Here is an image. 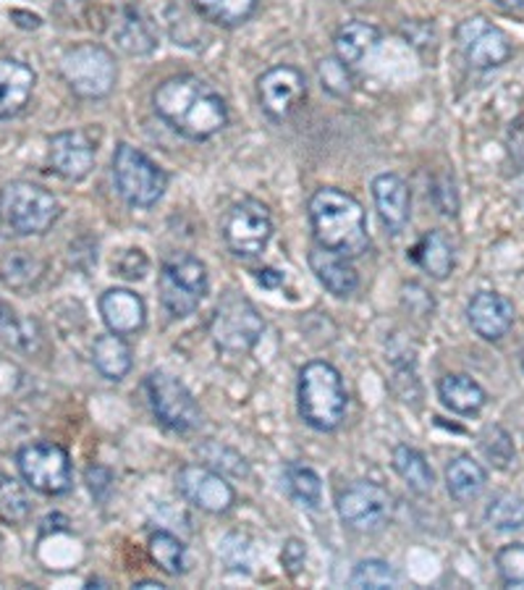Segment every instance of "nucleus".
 I'll return each mask as SVG.
<instances>
[{
	"label": "nucleus",
	"mask_w": 524,
	"mask_h": 590,
	"mask_svg": "<svg viewBox=\"0 0 524 590\" xmlns=\"http://www.w3.org/2000/svg\"><path fill=\"white\" fill-rule=\"evenodd\" d=\"M152 106L177 134L192 142H205L229 123V106L205 79L177 74L158 84Z\"/></svg>",
	"instance_id": "f257e3e1"
},
{
	"label": "nucleus",
	"mask_w": 524,
	"mask_h": 590,
	"mask_svg": "<svg viewBox=\"0 0 524 590\" xmlns=\"http://www.w3.org/2000/svg\"><path fill=\"white\" fill-rule=\"evenodd\" d=\"M310 226L315 242L325 250L344 254V258H360L367 252V218L362 202L354 194L336 187H320L310 197Z\"/></svg>",
	"instance_id": "f03ea898"
},
{
	"label": "nucleus",
	"mask_w": 524,
	"mask_h": 590,
	"mask_svg": "<svg viewBox=\"0 0 524 590\" xmlns=\"http://www.w3.org/2000/svg\"><path fill=\"white\" fill-rule=\"evenodd\" d=\"M61 218L53 192L32 181H11L0 189V234L42 237Z\"/></svg>",
	"instance_id": "7ed1b4c3"
},
{
	"label": "nucleus",
	"mask_w": 524,
	"mask_h": 590,
	"mask_svg": "<svg viewBox=\"0 0 524 590\" xmlns=\"http://www.w3.org/2000/svg\"><path fill=\"white\" fill-rule=\"evenodd\" d=\"M300 414L310 428L320 433L336 431L346 414V389L344 378L331 362L312 360L300 373Z\"/></svg>",
	"instance_id": "20e7f679"
},
{
	"label": "nucleus",
	"mask_w": 524,
	"mask_h": 590,
	"mask_svg": "<svg viewBox=\"0 0 524 590\" xmlns=\"http://www.w3.org/2000/svg\"><path fill=\"white\" fill-rule=\"evenodd\" d=\"M113 181L131 208L158 206L169 189V173L129 142H121L113 152Z\"/></svg>",
	"instance_id": "39448f33"
},
{
	"label": "nucleus",
	"mask_w": 524,
	"mask_h": 590,
	"mask_svg": "<svg viewBox=\"0 0 524 590\" xmlns=\"http://www.w3.org/2000/svg\"><path fill=\"white\" fill-rule=\"evenodd\" d=\"M61 77L69 90L84 100H103L113 92L119 66L108 48L98 42H82L69 48L61 58Z\"/></svg>",
	"instance_id": "423d86ee"
},
{
	"label": "nucleus",
	"mask_w": 524,
	"mask_h": 590,
	"mask_svg": "<svg viewBox=\"0 0 524 590\" xmlns=\"http://www.w3.org/2000/svg\"><path fill=\"white\" fill-rule=\"evenodd\" d=\"M210 289L205 262L189 252H173L158 276V291L163 308L173 318H187L200 308Z\"/></svg>",
	"instance_id": "0eeeda50"
},
{
	"label": "nucleus",
	"mask_w": 524,
	"mask_h": 590,
	"mask_svg": "<svg viewBox=\"0 0 524 590\" xmlns=\"http://www.w3.org/2000/svg\"><path fill=\"white\" fill-rule=\"evenodd\" d=\"M262 333H265V320L258 312V308L242 294L231 291L218 304L213 323H210V337L215 347L225 354H246L250 349L258 347Z\"/></svg>",
	"instance_id": "6e6552de"
},
{
	"label": "nucleus",
	"mask_w": 524,
	"mask_h": 590,
	"mask_svg": "<svg viewBox=\"0 0 524 590\" xmlns=\"http://www.w3.org/2000/svg\"><path fill=\"white\" fill-rule=\"evenodd\" d=\"M17 468L27 486L38 493H46V497H63L74 483L69 451L53 441H38L19 449Z\"/></svg>",
	"instance_id": "1a4fd4ad"
},
{
	"label": "nucleus",
	"mask_w": 524,
	"mask_h": 590,
	"mask_svg": "<svg viewBox=\"0 0 524 590\" xmlns=\"http://www.w3.org/2000/svg\"><path fill=\"white\" fill-rule=\"evenodd\" d=\"M221 237L225 247L239 258H258L265 252L273 237L271 210L260 200H242L225 210L221 221Z\"/></svg>",
	"instance_id": "9d476101"
},
{
	"label": "nucleus",
	"mask_w": 524,
	"mask_h": 590,
	"mask_svg": "<svg viewBox=\"0 0 524 590\" xmlns=\"http://www.w3.org/2000/svg\"><path fill=\"white\" fill-rule=\"evenodd\" d=\"M336 509L341 522L354 533H381L393 517V497L383 486L360 480L339 493Z\"/></svg>",
	"instance_id": "9b49d317"
},
{
	"label": "nucleus",
	"mask_w": 524,
	"mask_h": 590,
	"mask_svg": "<svg viewBox=\"0 0 524 590\" xmlns=\"http://www.w3.org/2000/svg\"><path fill=\"white\" fill-rule=\"evenodd\" d=\"M144 389H148L152 414L163 428H169L173 433H189L200 426V407H196L194 397L179 378L158 370V373L148 376Z\"/></svg>",
	"instance_id": "f8f14e48"
},
{
	"label": "nucleus",
	"mask_w": 524,
	"mask_h": 590,
	"mask_svg": "<svg viewBox=\"0 0 524 590\" xmlns=\"http://www.w3.org/2000/svg\"><path fill=\"white\" fill-rule=\"evenodd\" d=\"M456 46L462 50L464 61L477 71L498 69L514 53L508 34L485 17L464 19L456 27Z\"/></svg>",
	"instance_id": "ddd939ff"
},
{
	"label": "nucleus",
	"mask_w": 524,
	"mask_h": 590,
	"mask_svg": "<svg viewBox=\"0 0 524 590\" xmlns=\"http://www.w3.org/2000/svg\"><path fill=\"white\" fill-rule=\"evenodd\" d=\"M177 488L189 504L208 514H225L236 501L234 486L205 464H184L177 476Z\"/></svg>",
	"instance_id": "4468645a"
},
{
	"label": "nucleus",
	"mask_w": 524,
	"mask_h": 590,
	"mask_svg": "<svg viewBox=\"0 0 524 590\" xmlns=\"http://www.w3.org/2000/svg\"><path fill=\"white\" fill-rule=\"evenodd\" d=\"M260 106L271 119L286 121L308 98V79L296 66H273L258 79Z\"/></svg>",
	"instance_id": "2eb2a0df"
},
{
	"label": "nucleus",
	"mask_w": 524,
	"mask_h": 590,
	"mask_svg": "<svg viewBox=\"0 0 524 590\" xmlns=\"http://www.w3.org/2000/svg\"><path fill=\"white\" fill-rule=\"evenodd\" d=\"M50 169L66 181H82L94 169V144L84 131H58L48 144Z\"/></svg>",
	"instance_id": "dca6fc26"
},
{
	"label": "nucleus",
	"mask_w": 524,
	"mask_h": 590,
	"mask_svg": "<svg viewBox=\"0 0 524 590\" xmlns=\"http://www.w3.org/2000/svg\"><path fill=\"white\" fill-rule=\"evenodd\" d=\"M472 331L485 341H501L514 328L516 310L508 297L498 291H477L467 304Z\"/></svg>",
	"instance_id": "f3484780"
},
{
	"label": "nucleus",
	"mask_w": 524,
	"mask_h": 590,
	"mask_svg": "<svg viewBox=\"0 0 524 590\" xmlns=\"http://www.w3.org/2000/svg\"><path fill=\"white\" fill-rule=\"evenodd\" d=\"M373 202L381 223L391 234H402L412 216L410 184L399 173H381L373 179Z\"/></svg>",
	"instance_id": "a211bd4d"
},
{
	"label": "nucleus",
	"mask_w": 524,
	"mask_h": 590,
	"mask_svg": "<svg viewBox=\"0 0 524 590\" xmlns=\"http://www.w3.org/2000/svg\"><path fill=\"white\" fill-rule=\"evenodd\" d=\"M98 308L108 331L119 333V337H131V333L142 331L144 323H148V304L131 289L103 291Z\"/></svg>",
	"instance_id": "6ab92c4d"
},
{
	"label": "nucleus",
	"mask_w": 524,
	"mask_h": 590,
	"mask_svg": "<svg viewBox=\"0 0 524 590\" xmlns=\"http://www.w3.org/2000/svg\"><path fill=\"white\" fill-rule=\"evenodd\" d=\"M38 74L32 66L17 58H0V119H11L24 111L32 100Z\"/></svg>",
	"instance_id": "aec40b11"
},
{
	"label": "nucleus",
	"mask_w": 524,
	"mask_h": 590,
	"mask_svg": "<svg viewBox=\"0 0 524 590\" xmlns=\"http://www.w3.org/2000/svg\"><path fill=\"white\" fill-rule=\"evenodd\" d=\"M310 268L315 279L331 291L333 297H352L360 289V273L352 266V260L344 254L325 250V247H312L310 250Z\"/></svg>",
	"instance_id": "412c9836"
},
{
	"label": "nucleus",
	"mask_w": 524,
	"mask_h": 590,
	"mask_svg": "<svg viewBox=\"0 0 524 590\" xmlns=\"http://www.w3.org/2000/svg\"><path fill=\"white\" fill-rule=\"evenodd\" d=\"M439 397L443 407H449L451 412L464 414H477L487 404V391L480 386L475 378L464 373H449L439 381Z\"/></svg>",
	"instance_id": "4be33fe9"
},
{
	"label": "nucleus",
	"mask_w": 524,
	"mask_h": 590,
	"mask_svg": "<svg viewBox=\"0 0 524 590\" xmlns=\"http://www.w3.org/2000/svg\"><path fill=\"white\" fill-rule=\"evenodd\" d=\"M487 486V472L480 462L458 454L446 464V488L449 497L458 501V504H470V501L480 499V493L485 491Z\"/></svg>",
	"instance_id": "5701e85b"
},
{
	"label": "nucleus",
	"mask_w": 524,
	"mask_h": 590,
	"mask_svg": "<svg viewBox=\"0 0 524 590\" xmlns=\"http://www.w3.org/2000/svg\"><path fill=\"white\" fill-rule=\"evenodd\" d=\"M410 258L435 281H446L454 271V247L443 231L433 229L412 247Z\"/></svg>",
	"instance_id": "b1692460"
},
{
	"label": "nucleus",
	"mask_w": 524,
	"mask_h": 590,
	"mask_svg": "<svg viewBox=\"0 0 524 590\" xmlns=\"http://www.w3.org/2000/svg\"><path fill=\"white\" fill-rule=\"evenodd\" d=\"M92 362L100 376L115 383L123 381V378L129 376L131 366H134V360H131V347L119 333H103V337L94 339Z\"/></svg>",
	"instance_id": "393cba45"
},
{
	"label": "nucleus",
	"mask_w": 524,
	"mask_h": 590,
	"mask_svg": "<svg viewBox=\"0 0 524 590\" xmlns=\"http://www.w3.org/2000/svg\"><path fill=\"white\" fill-rule=\"evenodd\" d=\"M377 42H381V29L367 24V21L354 19L339 29L336 38H333V48H336V58L349 66H356Z\"/></svg>",
	"instance_id": "a878e982"
},
{
	"label": "nucleus",
	"mask_w": 524,
	"mask_h": 590,
	"mask_svg": "<svg viewBox=\"0 0 524 590\" xmlns=\"http://www.w3.org/2000/svg\"><path fill=\"white\" fill-rule=\"evenodd\" d=\"M391 462L396 476L402 478L414 493H420V497H425V493H431L435 488V472L422 451L406 447V443H399V447L393 449Z\"/></svg>",
	"instance_id": "bb28decb"
},
{
	"label": "nucleus",
	"mask_w": 524,
	"mask_h": 590,
	"mask_svg": "<svg viewBox=\"0 0 524 590\" xmlns=\"http://www.w3.org/2000/svg\"><path fill=\"white\" fill-rule=\"evenodd\" d=\"M115 42H119V48L123 50V53L148 56L155 50L158 38H155V29H152L150 24V19L144 17L142 11L127 9L119 21V27H115Z\"/></svg>",
	"instance_id": "cd10ccee"
},
{
	"label": "nucleus",
	"mask_w": 524,
	"mask_h": 590,
	"mask_svg": "<svg viewBox=\"0 0 524 590\" xmlns=\"http://www.w3.org/2000/svg\"><path fill=\"white\" fill-rule=\"evenodd\" d=\"M196 13L210 24L234 29L258 11V0H192Z\"/></svg>",
	"instance_id": "c85d7f7f"
},
{
	"label": "nucleus",
	"mask_w": 524,
	"mask_h": 590,
	"mask_svg": "<svg viewBox=\"0 0 524 590\" xmlns=\"http://www.w3.org/2000/svg\"><path fill=\"white\" fill-rule=\"evenodd\" d=\"M283 480H286L291 497L300 501L302 507H320V501H323V480H320V476L310 464L289 462L286 470H283Z\"/></svg>",
	"instance_id": "c756f323"
},
{
	"label": "nucleus",
	"mask_w": 524,
	"mask_h": 590,
	"mask_svg": "<svg viewBox=\"0 0 524 590\" xmlns=\"http://www.w3.org/2000/svg\"><path fill=\"white\" fill-rule=\"evenodd\" d=\"M148 551L163 572L181 574L187 570V546L169 530H155L148 541Z\"/></svg>",
	"instance_id": "7c9ffc66"
},
{
	"label": "nucleus",
	"mask_w": 524,
	"mask_h": 590,
	"mask_svg": "<svg viewBox=\"0 0 524 590\" xmlns=\"http://www.w3.org/2000/svg\"><path fill=\"white\" fill-rule=\"evenodd\" d=\"M485 520L498 533H514L524 528V499L514 493H498L485 509Z\"/></svg>",
	"instance_id": "2f4dec72"
},
{
	"label": "nucleus",
	"mask_w": 524,
	"mask_h": 590,
	"mask_svg": "<svg viewBox=\"0 0 524 590\" xmlns=\"http://www.w3.org/2000/svg\"><path fill=\"white\" fill-rule=\"evenodd\" d=\"M0 312H3V316H0V337H3L6 344L24 349V352H34L42 337L38 323H34V320L19 318L17 312L6 308V304H0Z\"/></svg>",
	"instance_id": "473e14b6"
},
{
	"label": "nucleus",
	"mask_w": 524,
	"mask_h": 590,
	"mask_svg": "<svg viewBox=\"0 0 524 590\" xmlns=\"http://www.w3.org/2000/svg\"><path fill=\"white\" fill-rule=\"evenodd\" d=\"M29 514H32V501H29L24 483L11 476H0V520L21 524Z\"/></svg>",
	"instance_id": "72a5a7b5"
},
{
	"label": "nucleus",
	"mask_w": 524,
	"mask_h": 590,
	"mask_svg": "<svg viewBox=\"0 0 524 590\" xmlns=\"http://www.w3.org/2000/svg\"><path fill=\"white\" fill-rule=\"evenodd\" d=\"M352 588H370V590H385L399 586V574L389 562L383 559H365L354 567L352 578H349Z\"/></svg>",
	"instance_id": "f704fd0d"
},
{
	"label": "nucleus",
	"mask_w": 524,
	"mask_h": 590,
	"mask_svg": "<svg viewBox=\"0 0 524 590\" xmlns=\"http://www.w3.org/2000/svg\"><path fill=\"white\" fill-rule=\"evenodd\" d=\"M318 77H320V84H323V90L328 94H333V98L344 100L354 92L352 66L344 63L336 56L323 58V61L318 63Z\"/></svg>",
	"instance_id": "c9c22d12"
},
{
	"label": "nucleus",
	"mask_w": 524,
	"mask_h": 590,
	"mask_svg": "<svg viewBox=\"0 0 524 590\" xmlns=\"http://www.w3.org/2000/svg\"><path fill=\"white\" fill-rule=\"evenodd\" d=\"M40 273H42L40 262L34 260L32 254H27L21 250L9 254V258L3 260V266H0V279H3L6 287H11V289L32 287V283L40 279Z\"/></svg>",
	"instance_id": "e433bc0d"
},
{
	"label": "nucleus",
	"mask_w": 524,
	"mask_h": 590,
	"mask_svg": "<svg viewBox=\"0 0 524 590\" xmlns=\"http://www.w3.org/2000/svg\"><path fill=\"white\" fill-rule=\"evenodd\" d=\"M480 449L498 470H506L514 462V441L501 426H487L480 433Z\"/></svg>",
	"instance_id": "4c0bfd02"
},
{
	"label": "nucleus",
	"mask_w": 524,
	"mask_h": 590,
	"mask_svg": "<svg viewBox=\"0 0 524 590\" xmlns=\"http://www.w3.org/2000/svg\"><path fill=\"white\" fill-rule=\"evenodd\" d=\"M498 578L508 588H524V543L501 546L496 553Z\"/></svg>",
	"instance_id": "58836bf2"
},
{
	"label": "nucleus",
	"mask_w": 524,
	"mask_h": 590,
	"mask_svg": "<svg viewBox=\"0 0 524 590\" xmlns=\"http://www.w3.org/2000/svg\"><path fill=\"white\" fill-rule=\"evenodd\" d=\"M148 268H150V262H148V258H144L142 250H127L119 260H115V271H119V276H123V279H129V281L144 279Z\"/></svg>",
	"instance_id": "ea45409f"
},
{
	"label": "nucleus",
	"mask_w": 524,
	"mask_h": 590,
	"mask_svg": "<svg viewBox=\"0 0 524 590\" xmlns=\"http://www.w3.org/2000/svg\"><path fill=\"white\" fill-rule=\"evenodd\" d=\"M304 559H308V551H304V543L296 541V538H291V541L286 546H283V551H281L283 567H286V570L291 574H296L304 567Z\"/></svg>",
	"instance_id": "a19ab883"
},
{
	"label": "nucleus",
	"mask_w": 524,
	"mask_h": 590,
	"mask_svg": "<svg viewBox=\"0 0 524 590\" xmlns=\"http://www.w3.org/2000/svg\"><path fill=\"white\" fill-rule=\"evenodd\" d=\"M254 279H258L265 289H275L283 283V276L279 271H273V268H265V271H254Z\"/></svg>",
	"instance_id": "79ce46f5"
},
{
	"label": "nucleus",
	"mask_w": 524,
	"mask_h": 590,
	"mask_svg": "<svg viewBox=\"0 0 524 590\" xmlns=\"http://www.w3.org/2000/svg\"><path fill=\"white\" fill-rule=\"evenodd\" d=\"M493 3H496L501 11H516V9H522L524 0H493Z\"/></svg>",
	"instance_id": "37998d69"
},
{
	"label": "nucleus",
	"mask_w": 524,
	"mask_h": 590,
	"mask_svg": "<svg viewBox=\"0 0 524 590\" xmlns=\"http://www.w3.org/2000/svg\"><path fill=\"white\" fill-rule=\"evenodd\" d=\"M134 588H158V590H163L165 586H163V582H152V580H144V582H137Z\"/></svg>",
	"instance_id": "c03bdc74"
},
{
	"label": "nucleus",
	"mask_w": 524,
	"mask_h": 590,
	"mask_svg": "<svg viewBox=\"0 0 524 590\" xmlns=\"http://www.w3.org/2000/svg\"><path fill=\"white\" fill-rule=\"evenodd\" d=\"M522 368H524V349H522Z\"/></svg>",
	"instance_id": "a18cd8bd"
}]
</instances>
